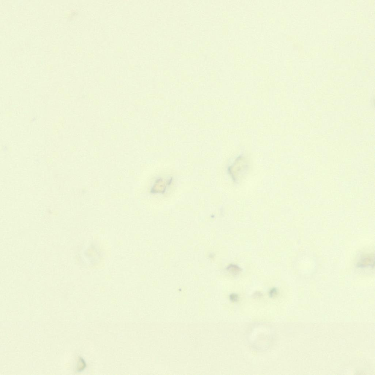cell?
Returning a JSON list of instances; mask_svg holds the SVG:
<instances>
[{"label":"cell","mask_w":375,"mask_h":375,"mask_svg":"<svg viewBox=\"0 0 375 375\" xmlns=\"http://www.w3.org/2000/svg\"><path fill=\"white\" fill-rule=\"evenodd\" d=\"M85 254L89 263L91 265L99 263L101 260V253L99 249L92 245L87 248Z\"/></svg>","instance_id":"1"},{"label":"cell","mask_w":375,"mask_h":375,"mask_svg":"<svg viewBox=\"0 0 375 375\" xmlns=\"http://www.w3.org/2000/svg\"><path fill=\"white\" fill-rule=\"evenodd\" d=\"M171 181L170 179L160 178L157 179L151 189V192L153 194L162 193L166 190L168 186L170 184Z\"/></svg>","instance_id":"2"},{"label":"cell","mask_w":375,"mask_h":375,"mask_svg":"<svg viewBox=\"0 0 375 375\" xmlns=\"http://www.w3.org/2000/svg\"><path fill=\"white\" fill-rule=\"evenodd\" d=\"M374 255L367 254L362 256L357 264V267L361 268L369 267L374 268Z\"/></svg>","instance_id":"3"},{"label":"cell","mask_w":375,"mask_h":375,"mask_svg":"<svg viewBox=\"0 0 375 375\" xmlns=\"http://www.w3.org/2000/svg\"><path fill=\"white\" fill-rule=\"evenodd\" d=\"M227 269L231 274L235 275H236L239 274L242 271V269L239 266L233 264H230L229 265L227 268Z\"/></svg>","instance_id":"4"},{"label":"cell","mask_w":375,"mask_h":375,"mask_svg":"<svg viewBox=\"0 0 375 375\" xmlns=\"http://www.w3.org/2000/svg\"><path fill=\"white\" fill-rule=\"evenodd\" d=\"M278 293V290L276 287H273L270 291L269 295L271 298L274 297Z\"/></svg>","instance_id":"5"},{"label":"cell","mask_w":375,"mask_h":375,"mask_svg":"<svg viewBox=\"0 0 375 375\" xmlns=\"http://www.w3.org/2000/svg\"><path fill=\"white\" fill-rule=\"evenodd\" d=\"M230 299L233 302H237L238 301L239 297L237 294H230Z\"/></svg>","instance_id":"6"},{"label":"cell","mask_w":375,"mask_h":375,"mask_svg":"<svg viewBox=\"0 0 375 375\" xmlns=\"http://www.w3.org/2000/svg\"><path fill=\"white\" fill-rule=\"evenodd\" d=\"M262 294L261 293L258 292H255L254 294L255 296H257V297H260V296H262Z\"/></svg>","instance_id":"7"}]
</instances>
